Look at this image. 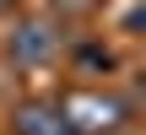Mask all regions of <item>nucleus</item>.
Here are the masks:
<instances>
[{
    "label": "nucleus",
    "mask_w": 146,
    "mask_h": 135,
    "mask_svg": "<svg viewBox=\"0 0 146 135\" xmlns=\"http://www.w3.org/2000/svg\"><path fill=\"white\" fill-rule=\"evenodd\" d=\"M11 49H16V60H43V54H49V32H43V27H22V38H16Z\"/></svg>",
    "instance_id": "nucleus-1"
},
{
    "label": "nucleus",
    "mask_w": 146,
    "mask_h": 135,
    "mask_svg": "<svg viewBox=\"0 0 146 135\" xmlns=\"http://www.w3.org/2000/svg\"><path fill=\"white\" fill-rule=\"evenodd\" d=\"M22 130H27V135H60V124H54L49 114H38V108H33V114L22 119Z\"/></svg>",
    "instance_id": "nucleus-2"
}]
</instances>
